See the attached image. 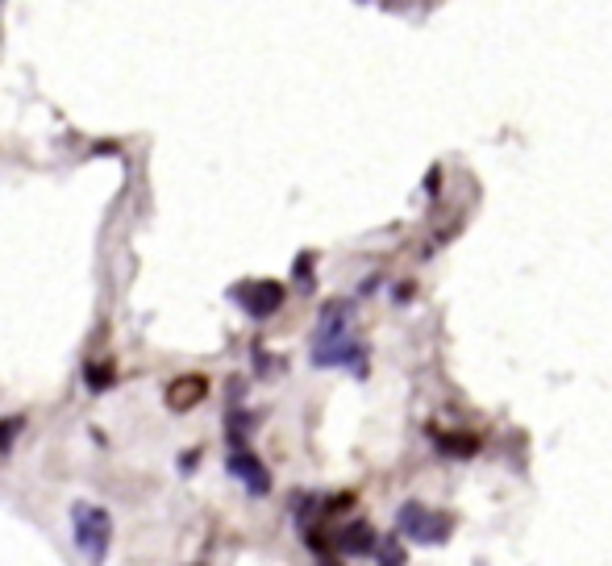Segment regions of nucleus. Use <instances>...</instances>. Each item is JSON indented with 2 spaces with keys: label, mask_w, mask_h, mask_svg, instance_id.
Segmentation results:
<instances>
[{
  "label": "nucleus",
  "mask_w": 612,
  "mask_h": 566,
  "mask_svg": "<svg viewBox=\"0 0 612 566\" xmlns=\"http://www.w3.org/2000/svg\"><path fill=\"white\" fill-rule=\"evenodd\" d=\"M204 396H209V379L204 375H180V379H171V388H167V404L175 413H188Z\"/></svg>",
  "instance_id": "nucleus-3"
},
{
  "label": "nucleus",
  "mask_w": 612,
  "mask_h": 566,
  "mask_svg": "<svg viewBox=\"0 0 612 566\" xmlns=\"http://www.w3.org/2000/svg\"><path fill=\"white\" fill-rule=\"evenodd\" d=\"M84 379H88V388H92V392H105L109 383L117 379V371H113V363H109V358H92V363H88V371H84Z\"/></svg>",
  "instance_id": "nucleus-7"
},
{
  "label": "nucleus",
  "mask_w": 612,
  "mask_h": 566,
  "mask_svg": "<svg viewBox=\"0 0 612 566\" xmlns=\"http://www.w3.org/2000/svg\"><path fill=\"white\" fill-rule=\"evenodd\" d=\"M384 566H400V550H396V546L384 550Z\"/></svg>",
  "instance_id": "nucleus-9"
},
{
  "label": "nucleus",
  "mask_w": 612,
  "mask_h": 566,
  "mask_svg": "<svg viewBox=\"0 0 612 566\" xmlns=\"http://www.w3.org/2000/svg\"><path fill=\"white\" fill-rule=\"evenodd\" d=\"M317 566H342V562H334V558H321V562H317Z\"/></svg>",
  "instance_id": "nucleus-10"
},
{
  "label": "nucleus",
  "mask_w": 612,
  "mask_h": 566,
  "mask_svg": "<svg viewBox=\"0 0 612 566\" xmlns=\"http://www.w3.org/2000/svg\"><path fill=\"white\" fill-rule=\"evenodd\" d=\"M400 529L413 542H442V521H433L421 504H404L400 508Z\"/></svg>",
  "instance_id": "nucleus-4"
},
{
  "label": "nucleus",
  "mask_w": 612,
  "mask_h": 566,
  "mask_svg": "<svg viewBox=\"0 0 612 566\" xmlns=\"http://www.w3.org/2000/svg\"><path fill=\"white\" fill-rule=\"evenodd\" d=\"M17 429H21V417H13V421H0V446H9L13 437H17Z\"/></svg>",
  "instance_id": "nucleus-8"
},
{
  "label": "nucleus",
  "mask_w": 612,
  "mask_h": 566,
  "mask_svg": "<svg viewBox=\"0 0 612 566\" xmlns=\"http://www.w3.org/2000/svg\"><path fill=\"white\" fill-rule=\"evenodd\" d=\"M334 542H338L342 554H367V550L375 546V533H371L367 525H350V529H342V533L334 537Z\"/></svg>",
  "instance_id": "nucleus-6"
},
{
  "label": "nucleus",
  "mask_w": 612,
  "mask_h": 566,
  "mask_svg": "<svg viewBox=\"0 0 612 566\" xmlns=\"http://www.w3.org/2000/svg\"><path fill=\"white\" fill-rule=\"evenodd\" d=\"M229 475L242 479L254 496H263L267 487H271V475L263 471V462L254 458V454H246V450H234V454H229Z\"/></svg>",
  "instance_id": "nucleus-5"
},
{
  "label": "nucleus",
  "mask_w": 612,
  "mask_h": 566,
  "mask_svg": "<svg viewBox=\"0 0 612 566\" xmlns=\"http://www.w3.org/2000/svg\"><path fill=\"white\" fill-rule=\"evenodd\" d=\"M284 296H288L284 283H275V279H250V283H238V288H234V300L246 308L254 321H263V317L279 313Z\"/></svg>",
  "instance_id": "nucleus-2"
},
{
  "label": "nucleus",
  "mask_w": 612,
  "mask_h": 566,
  "mask_svg": "<svg viewBox=\"0 0 612 566\" xmlns=\"http://www.w3.org/2000/svg\"><path fill=\"white\" fill-rule=\"evenodd\" d=\"M71 537H75V546H80L88 554L92 566H100L109 558V546H113V517L105 508H96V504H71Z\"/></svg>",
  "instance_id": "nucleus-1"
}]
</instances>
